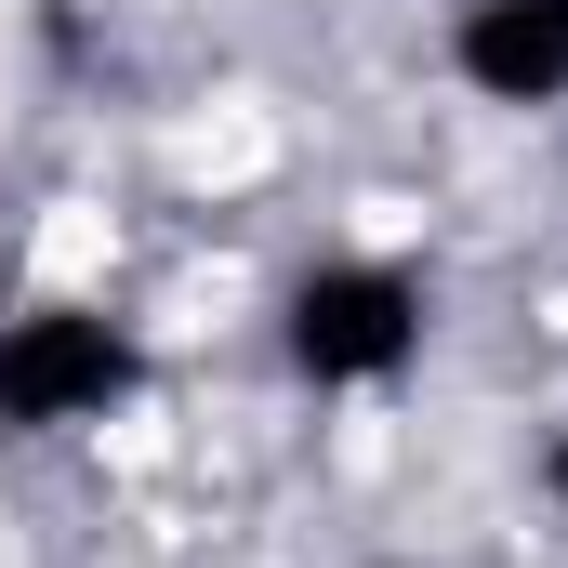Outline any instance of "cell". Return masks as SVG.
I'll use <instances>...</instances> for the list:
<instances>
[{"label":"cell","mask_w":568,"mask_h":568,"mask_svg":"<svg viewBox=\"0 0 568 568\" xmlns=\"http://www.w3.org/2000/svg\"><path fill=\"white\" fill-rule=\"evenodd\" d=\"M133 397V331L93 317V304H40L0 331V424L53 436V424H93Z\"/></svg>","instance_id":"1"},{"label":"cell","mask_w":568,"mask_h":568,"mask_svg":"<svg viewBox=\"0 0 568 568\" xmlns=\"http://www.w3.org/2000/svg\"><path fill=\"white\" fill-rule=\"evenodd\" d=\"M424 344V278L410 265H317L291 291V357L317 384H384Z\"/></svg>","instance_id":"2"},{"label":"cell","mask_w":568,"mask_h":568,"mask_svg":"<svg viewBox=\"0 0 568 568\" xmlns=\"http://www.w3.org/2000/svg\"><path fill=\"white\" fill-rule=\"evenodd\" d=\"M463 80L503 106H556L568 93V0H476L463 13Z\"/></svg>","instance_id":"3"},{"label":"cell","mask_w":568,"mask_h":568,"mask_svg":"<svg viewBox=\"0 0 568 568\" xmlns=\"http://www.w3.org/2000/svg\"><path fill=\"white\" fill-rule=\"evenodd\" d=\"M556 503H568V449H556Z\"/></svg>","instance_id":"4"}]
</instances>
